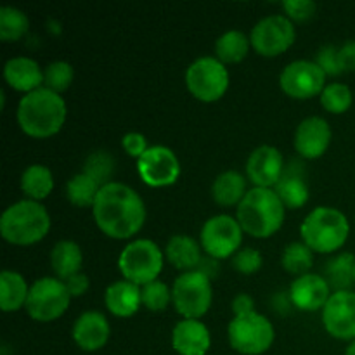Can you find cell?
<instances>
[{
	"label": "cell",
	"instance_id": "obj_1",
	"mask_svg": "<svg viewBox=\"0 0 355 355\" xmlns=\"http://www.w3.org/2000/svg\"><path fill=\"white\" fill-rule=\"evenodd\" d=\"M92 217L106 236L113 239H128L144 225L146 205L130 186L110 182L99 189L94 201Z\"/></svg>",
	"mask_w": 355,
	"mask_h": 355
},
{
	"label": "cell",
	"instance_id": "obj_2",
	"mask_svg": "<svg viewBox=\"0 0 355 355\" xmlns=\"http://www.w3.org/2000/svg\"><path fill=\"white\" fill-rule=\"evenodd\" d=\"M66 113L68 110L61 94L40 87L21 97L17 104V123L30 137L45 139L61 130Z\"/></svg>",
	"mask_w": 355,
	"mask_h": 355
},
{
	"label": "cell",
	"instance_id": "obj_3",
	"mask_svg": "<svg viewBox=\"0 0 355 355\" xmlns=\"http://www.w3.org/2000/svg\"><path fill=\"white\" fill-rule=\"evenodd\" d=\"M286 207L274 189L252 187L236 208V218L246 234L253 238H269L279 231L284 222Z\"/></svg>",
	"mask_w": 355,
	"mask_h": 355
},
{
	"label": "cell",
	"instance_id": "obj_4",
	"mask_svg": "<svg viewBox=\"0 0 355 355\" xmlns=\"http://www.w3.org/2000/svg\"><path fill=\"white\" fill-rule=\"evenodd\" d=\"M51 229V215L40 201L21 200L3 210L0 234L7 243L26 246L38 243Z\"/></svg>",
	"mask_w": 355,
	"mask_h": 355
},
{
	"label": "cell",
	"instance_id": "obj_5",
	"mask_svg": "<svg viewBox=\"0 0 355 355\" xmlns=\"http://www.w3.org/2000/svg\"><path fill=\"white\" fill-rule=\"evenodd\" d=\"M300 234L312 252L333 253L349 239V218L338 208L315 207L302 222Z\"/></svg>",
	"mask_w": 355,
	"mask_h": 355
},
{
	"label": "cell",
	"instance_id": "obj_6",
	"mask_svg": "<svg viewBox=\"0 0 355 355\" xmlns=\"http://www.w3.org/2000/svg\"><path fill=\"white\" fill-rule=\"evenodd\" d=\"M165 252L148 238H139L128 243L120 253L118 269L123 277L137 286L153 283L163 269Z\"/></svg>",
	"mask_w": 355,
	"mask_h": 355
},
{
	"label": "cell",
	"instance_id": "obj_7",
	"mask_svg": "<svg viewBox=\"0 0 355 355\" xmlns=\"http://www.w3.org/2000/svg\"><path fill=\"white\" fill-rule=\"evenodd\" d=\"M276 331L266 315L257 311L234 315L227 326L229 345L243 355H260L272 347Z\"/></svg>",
	"mask_w": 355,
	"mask_h": 355
},
{
	"label": "cell",
	"instance_id": "obj_8",
	"mask_svg": "<svg viewBox=\"0 0 355 355\" xmlns=\"http://www.w3.org/2000/svg\"><path fill=\"white\" fill-rule=\"evenodd\" d=\"M186 85L196 99L214 103L229 87V71L217 55H200L186 69Z\"/></svg>",
	"mask_w": 355,
	"mask_h": 355
},
{
	"label": "cell",
	"instance_id": "obj_9",
	"mask_svg": "<svg viewBox=\"0 0 355 355\" xmlns=\"http://www.w3.org/2000/svg\"><path fill=\"white\" fill-rule=\"evenodd\" d=\"M69 295L66 283L59 277H40L30 286L26 312L33 321L51 322L61 318L69 307Z\"/></svg>",
	"mask_w": 355,
	"mask_h": 355
},
{
	"label": "cell",
	"instance_id": "obj_10",
	"mask_svg": "<svg viewBox=\"0 0 355 355\" xmlns=\"http://www.w3.org/2000/svg\"><path fill=\"white\" fill-rule=\"evenodd\" d=\"M214 298L211 279L200 270L182 272L172 286V302L184 319H200L208 312Z\"/></svg>",
	"mask_w": 355,
	"mask_h": 355
},
{
	"label": "cell",
	"instance_id": "obj_11",
	"mask_svg": "<svg viewBox=\"0 0 355 355\" xmlns=\"http://www.w3.org/2000/svg\"><path fill=\"white\" fill-rule=\"evenodd\" d=\"M243 227L238 218L227 214L214 215L203 224L200 232L201 248L214 259H229L239 250L243 241Z\"/></svg>",
	"mask_w": 355,
	"mask_h": 355
},
{
	"label": "cell",
	"instance_id": "obj_12",
	"mask_svg": "<svg viewBox=\"0 0 355 355\" xmlns=\"http://www.w3.org/2000/svg\"><path fill=\"white\" fill-rule=\"evenodd\" d=\"M295 37V24L286 14H270L262 17L250 31L252 47L267 58H274L288 51L293 45Z\"/></svg>",
	"mask_w": 355,
	"mask_h": 355
},
{
	"label": "cell",
	"instance_id": "obj_13",
	"mask_svg": "<svg viewBox=\"0 0 355 355\" xmlns=\"http://www.w3.org/2000/svg\"><path fill=\"white\" fill-rule=\"evenodd\" d=\"M279 85L295 99H311L321 96L326 87V73L311 59H297L288 62L279 75Z\"/></svg>",
	"mask_w": 355,
	"mask_h": 355
},
{
	"label": "cell",
	"instance_id": "obj_14",
	"mask_svg": "<svg viewBox=\"0 0 355 355\" xmlns=\"http://www.w3.org/2000/svg\"><path fill=\"white\" fill-rule=\"evenodd\" d=\"M137 172L144 184L151 187L172 186L180 175V162L166 146H149L148 151L137 159Z\"/></svg>",
	"mask_w": 355,
	"mask_h": 355
},
{
	"label": "cell",
	"instance_id": "obj_15",
	"mask_svg": "<svg viewBox=\"0 0 355 355\" xmlns=\"http://www.w3.org/2000/svg\"><path fill=\"white\" fill-rule=\"evenodd\" d=\"M322 324L338 340H355V291H333L322 307Z\"/></svg>",
	"mask_w": 355,
	"mask_h": 355
},
{
	"label": "cell",
	"instance_id": "obj_16",
	"mask_svg": "<svg viewBox=\"0 0 355 355\" xmlns=\"http://www.w3.org/2000/svg\"><path fill=\"white\" fill-rule=\"evenodd\" d=\"M284 173V159L277 148L269 144L259 146L246 159V177L255 187L272 189Z\"/></svg>",
	"mask_w": 355,
	"mask_h": 355
},
{
	"label": "cell",
	"instance_id": "obj_17",
	"mask_svg": "<svg viewBox=\"0 0 355 355\" xmlns=\"http://www.w3.org/2000/svg\"><path fill=\"white\" fill-rule=\"evenodd\" d=\"M331 135V127L326 118L318 116V114L307 116L298 123L295 130V149L304 158H319L329 148Z\"/></svg>",
	"mask_w": 355,
	"mask_h": 355
},
{
	"label": "cell",
	"instance_id": "obj_18",
	"mask_svg": "<svg viewBox=\"0 0 355 355\" xmlns=\"http://www.w3.org/2000/svg\"><path fill=\"white\" fill-rule=\"evenodd\" d=\"M329 297H331V286L326 281V277L314 272L295 277L290 286L291 304L305 312H314L319 309L322 311Z\"/></svg>",
	"mask_w": 355,
	"mask_h": 355
},
{
	"label": "cell",
	"instance_id": "obj_19",
	"mask_svg": "<svg viewBox=\"0 0 355 355\" xmlns=\"http://www.w3.org/2000/svg\"><path fill=\"white\" fill-rule=\"evenodd\" d=\"M73 340L85 352L103 349L111 335V324L99 311H87L76 318L73 324Z\"/></svg>",
	"mask_w": 355,
	"mask_h": 355
},
{
	"label": "cell",
	"instance_id": "obj_20",
	"mask_svg": "<svg viewBox=\"0 0 355 355\" xmlns=\"http://www.w3.org/2000/svg\"><path fill=\"white\" fill-rule=\"evenodd\" d=\"M172 347L179 355H207L211 347L210 329L200 319H180L173 326Z\"/></svg>",
	"mask_w": 355,
	"mask_h": 355
},
{
	"label": "cell",
	"instance_id": "obj_21",
	"mask_svg": "<svg viewBox=\"0 0 355 355\" xmlns=\"http://www.w3.org/2000/svg\"><path fill=\"white\" fill-rule=\"evenodd\" d=\"M3 78L14 90L28 94L44 87V69L28 55H16L3 64Z\"/></svg>",
	"mask_w": 355,
	"mask_h": 355
},
{
	"label": "cell",
	"instance_id": "obj_22",
	"mask_svg": "<svg viewBox=\"0 0 355 355\" xmlns=\"http://www.w3.org/2000/svg\"><path fill=\"white\" fill-rule=\"evenodd\" d=\"M104 304L111 314L118 318H130L142 305L141 288L127 279L114 281L104 291Z\"/></svg>",
	"mask_w": 355,
	"mask_h": 355
},
{
	"label": "cell",
	"instance_id": "obj_23",
	"mask_svg": "<svg viewBox=\"0 0 355 355\" xmlns=\"http://www.w3.org/2000/svg\"><path fill=\"white\" fill-rule=\"evenodd\" d=\"M165 257L175 269L182 272L196 270L201 262V248L194 238L187 234H173L166 241Z\"/></svg>",
	"mask_w": 355,
	"mask_h": 355
},
{
	"label": "cell",
	"instance_id": "obj_24",
	"mask_svg": "<svg viewBox=\"0 0 355 355\" xmlns=\"http://www.w3.org/2000/svg\"><path fill=\"white\" fill-rule=\"evenodd\" d=\"M83 253L76 241L71 239H61L54 245L51 252V267L59 279L66 281L68 277L82 272Z\"/></svg>",
	"mask_w": 355,
	"mask_h": 355
},
{
	"label": "cell",
	"instance_id": "obj_25",
	"mask_svg": "<svg viewBox=\"0 0 355 355\" xmlns=\"http://www.w3.org/2000/svg\"><path fill=\"white\" fill-rule=\"evenodd\" d=\"M246 189V177L238 170H225L215 177L211 184V196L222 207H234L241 203Z\"/></svg>",
	"mask_w": 355,
	"mask_h": 355
},
{
	"label": "cell",
	"instance_id": "obj_26",
	"mask_svg": "<svg viewBox=\"0 0 355 355\" xmlns=\"http://www.w3.org/2000/svg\"><path fill=\"white\" fill-rule=\"evenodd\" d=\"M28 293L30 288L19 272L9 269L0 272V309L3 312H14L24 307Z\"/></svg>",
	"mask_w": 355,
	"mask_h": 355
},
{
	"label": "cell",
	"instance_id": "obj_27",
	"mask_svg": "<svg viewBox=\"0 0 355 355\" xmlns=\"http://www.w3.org/2000/svg\"><path fill=\"white\" fill-rule=\"evenodd\" d=\"M21 189L26 194L28 200H45L54 189V175L51 168L40 163L26 166L21 173Z\"/></svg>",
	"mask_w": 355,
	"mask_h": 355
},
{
	"label": "cell",
	"instance_id": "obj_28",
	"mask_svg": "<svg viewBox=\"0 0 355 355\" xmlns=\"http://www.w3.org/2000/svg\"><path fill=\"white\" fill-rule=\"evenodd\" d=\"M274 191L279 196V200L283 201L284 207L291 208V210L302 208L309 201L307 182H305L300 173H297V170L284 168L283 177L276 184Z\"/></svg>",
	"mask_w": 355,
	"mask_h": 355
},
{
	"label": "cell",
	"instance_id": "obj_29",
	"mask_svg": "<svg viewBox=\"0 0 355 355\" xmlns=\"http://www.w3.org/2000/svg\"><path fill=\"white\" fill-rule=\"evenodd\" d=\"M250 45H252V42L241 30H227L215 42V54L224 64L239 62L246 58Z\"/></svg>",
	"mask_w": 355,
	"mask_h": 355
},
{
	"label": "cell",
	"instance_id": "obj_30",
	"mask_svg": "<svg viewBox=\"0 0 355 355\" xmlns=\"http://www.w3.org/2000/svg\"><path fill=\"white\" fill-rule=\"evenodd\" d=\"M354 266L355 257L352 253H338L328 260L324 267V277L329 283V286L335 288L336 291L350 290V286L355 283L354 279Z\"/></svg>",
	"mask_w": 355,
	"mask_h": 355
},
{
	"label": "cell",
	"instance_id": "obj_31",
	"mask_svg": "<svg viewBox=\"0 0 355 355\" xmlns=\"http://www.w3.org/2000/svg\"><path fill=\"white\" fill-rule=\"evenodd\" d=\"M99 189L101 186L92 179V177L80 172L66 182V198H68L69 203H73L75 207L92 208L94 201H96L97 194H99Z\"/></svg>",
	"mask_w": 355,
	"mask_h": 355
},
{
	"label": "cell",
	"instance_id": "obj_32",
	"mask_svg": "<svg viewBox=\"0 0 355 355\" xmlns=\"http://www.w3.org/2000/svg\"><path fill=\"white\" fill-rule=\"evenodd\" d=\"M281 263L284 270L293 276H304L314 266V255L312 250L305 245L304 241H293L284 246L283 255H281Z\"/></svg>",
	"mask_w": 355,
	"mask_h": 355
},
{
	"label": "cell",
	"instance_id": "obj_33",
	"mask_svg": "<svg viewBox=\"0 0 355 355\" xmlns=\"http://www.w3.org/2000/svg\"><path fill=\"white\" fill-rule=\"evenodd\" d=\"M30 19L21 9L12 6L0 7V40H19L28 33Z\"/></svg>",
	"mask_w": 355,
	"mask_h": 355
},
{
	"label": "cell",
	"instance_id": "obj_34",
	"mask_svg": "<svg viewBox=\"0 0 355 355\" xmlns=\"http://www.w3.org/2000/svg\"><path fill=\"white\" fill-rule=\"evenodd\" d=\"M83 173L92 177L101 187L106 184L113 182V173H114V158L104 149L99 151H92L83 162Z\"/></svg>",
	"mask_w": 355,
	"mask_h": 355
},
{
	"label": "cell",
	"instance_id": "obj_35",
	"mask_svg": "<svg viewBox=\"0 0 355 355\" xmlns=\"http://www.w3.org/2000/svg\"><path fill=\"white\" fill-rule=\"evenodd\" d=\"M319 97H321L322 107L333 114L345 113V111L352 106V101H354L350 87L340 82L328 83Z\"/></svg>",
	"mask_w": 355,
	"mask_h": 355
},
{
	"label": "cell",
	"instance_id": "obj_36",
	"mask_svg": "<svg viewBox=\"0 0 355 355\" xmlns=\"http://www.w3.org/2000/svg\"><path fill=\"white\" fill-rule=\"evenodd\" d=\"M73 66L68 61H52L44 69V87L61 94L69 89L73 82Z\"/></svg>",
	"mask_w": 355,
	"mask_h": 355
},
{
	"label": "cell",
	"instance_id": "obj_37",
	"mask_svg": "<svg viewBox=\"0 0 355 355\" xmlns=\"http://www.w3.org/2000/svg\"><path fill=\"white\" fill-rule=\"evenodd\" d=\"M141 297L142 305H144L148 311L159 312L165 311V309L168 307L170 300H172V290L166 286V283L156 279L141 288Z\"/></svg>",
	"mask_w": 355,
	"mask_h": 355
},
{
	"label": "cell",
	"instance_id": "obj_38",
	"mask_svg": "<svg viewBox=\"0 0 355 355\" xmlns=\"http://www.w3.org/2000/svg\"><path fill=\"white\" fill-rule=\"evenodd\" d=\"M263 257L262 253L257 248L252 246H246V248H239L238 252L232 255L231 263L238 272L241 274H253L262 267Z\"/></svg>",
	"mask_w": 355,
	"mask_h": 355
},
{
	"label": "cell",
	"instance_id": "obj_39",
	"mask_svg": "<svg viewBox=\"0 0 355 355\" xmlns=\"http://www.w3.org/2000/svg\"><path fill=\"white\" fill-rule=\"evenodd\" d=\"M314 61L318 62L326 73V76H338L342 71L338 62V47L336 45H322L318 52H315Z\"/></svg>",
	"mask_w": 355,
	"mask_h": 355
},
{
	"label": "cell",
	"instance_id": "obj_40",
	"mask_svg": "<svg viewBox=\"0 0 355 355\" xmlns=\"http://www.w3.org/2000/svg\"><path fill=\"white\" fill-rule=\"evenodd\" d=\"M283 9L291 21H307L315 14L318 3L312 0H284Z\"/></svg>",
	"mask_w": 355,
	"mask_h": 355
},
{
	"label": "cell",
	"instance_id": "obj_41",
	"mask_svg": "<svg viewBox=\"0 0 355 355\" xmlns=\"http://www.w3.org/2000/svg\"><path fill=\"white\" fill-rule=\"evenodd\" d=\"M121 148H123L128 155L139 159L146 151H148L149 146L144 135L139 134V132H128V134H125L123 137H121Z\"/></svg>",
	"mask_w": 355,
	"mask_h": 355
},
{
	"label": "cell",
	"instance_id": "obj_42",
	"mask_svg": "<svg viewBox=\"0 0 355 355\" xmlns=\"http://www.w3.org/2000/svg\"><path fill=\"white\" fill-rule=\"evenodd\" d=\"M338 62L342 71H355V40L343 42L338 47Z\"/></svg>",
	"mask_w": 355,
	"mask_h": 355
},
{
	"label": "cell",
	"instance_id": "obj_43",
	"mask_svg": "<svg viewBox=\"0 0 355 355\" xmlns=\"http://www.w3.org/2000/svg\"><path fill=\"white\" fill-rule=\"evenodd\" d=\"M64 283L71 297H82V295H85L87 291H89V286H90L89 276H87L85 272L75 274V276L68 277Z\"/></svg>",
	"mask_w": 355,
	"mask_h": 355
},
{
	"label": "cell",
	"instance_id": "obj_44",
	"mask_svg": "<svg viewBox=\"0 0 355 355\" xmlns=\"http://www.w3.org/2000/svg\"><path fill=\"white\" fill-rule=\"evenodd\" d=\"M232 312L234 315H241V314H248V312L255 311V302L253 298L250 297L248 293H239L232 298Z\"/></svg>",
	"mask_w": 355,
	"mask_h": 355
},
{
	"label": "cell",
	"instance_id": "obj_45",
	"mask_svg": "<svg viewBox=\"0 0 355 355\" xmlns=\"http://www.w3.org/2000/svg\"><path fill=\"white\" fill-rule=\"evenodd\" d=\"M196 270H200L201 274H205V276H207L208 279H214V277L218 274V262H217V259H214V257H210V255L203 257Z\"/></svg>",
	"mask_w": 355,
	"mask_h": 355
},
{
	"label": "cell",
	"instance_id": "obj_46",
	"mask_svg": "<svg viewBox=\"0 0 355 355\" xmlns=\"http://www.w3.org/2000/svg\"><path fill=\"white\" fill-rule=\"evenodd\" d=\"M345 355H355V340H354V342H350L349 345H347Z\"/></svg>",
	"mask_w": 355,
	"mask_h": 355
},
{
	"label": "cell",
	"instance_id": "obj_47",
	"mask_svg": "<svg viewBox=\"0 0 355 355\" xmlns=\"http://www.w3.org/2000/svg\"><path fill=\"white\" fill-rule=\"evenodd\" d=\"M354 279H355V266H354Z\"/></svg>",
	"mask_w": 355,
	"mask_h": 355
}]
</instances>
